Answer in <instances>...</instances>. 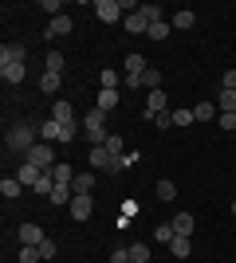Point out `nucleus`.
Segmentation results:
<instances>
[{
  "instance_id": "nucleus-1",
  "label": "nucleus",
  "mask_w": 236,
  "mask_h": 263,
  "mask_svg": "<svg viewBox=\"0 0 236 263\" xmlns=\"http://www.w3.org/2000/svg\"><path fill=\"white\" fill-rule=\"evenodd\" d=\"M102 126H106V110H102V106H90V110H87V118H83V130H87L90 149H95V145H106V138H111Z\"/></svg>"
},
{
  "instance_id": "nucleus-2",
  "label": "nucleus",
  "mask_w": 236,
  "mask_h": 263,
  "mask_svg": "<svg viewBox=\"0 0 236 263\" xmlns=\"http://www.w3.org/2000/svg\"><path fill=\"white\" fill-rule=\"evenodd\" d=\"M32 145H35V126H32V122H20V126H12V130H8V149H12V154L28 157Z\"/></svg>"
},
{
  "instance_id": "nucleus-3",
  "label": "nucleus",
  "mask_w": 236,
  "mask_h": 263,
  "mask_svg": "<svg viewBox=\"0 0 236 263\" xmlns=\"http://www.w3.org/2000/svg\"><path fill=\"white\" fill-rule=\"evenodd\" d=\"M28 161H32V165H40V169L47 173V169L56 165V149H51L47 142H35L32 149H28Z\"/></svg>"
},
{
  "instance_id": "nucleus-4",
  "label": "nucleus",
  "mask_w": 236,
  "mask_h": 263,
  "mask_svg": "<svg viewBox=\"0 0 236 263\" xmlns=\"http://www.w3.org/2000/svg\"><path fill=\"white\" fill-rule=\"evenodd\" d=\"M122 0H99V4H95V16H99L102 24H118L122 20Z\"/></svg>"
},
{
  "instance_id": "nucleus-5",
  "label": "nucleus",
  "mask_w": 236,
  "mask_h": 263,
  "mask_svg": "<svg viewBox=\"0 0 236 263\" xmlns=\"http://www.w3.org/2000/svg\"><path fill=\"white\" fill-rule=\"evenodd\" d=\"M16 177H20L24 189H35V185H40V177H44V169H40V165H32V161H24L20 169H16Z\"/></svg>"
},
{
  "instance_id": "nucleus-6",
  "label": "nucleus",
  "mask_w": 236,
  "mask_h": 263,
  "mask_svg": "<svg viewBox=\"0 0 236 263\" xmlns=\"http://www.w3.org/2000/svg\"><path fill=\"white\" fill-rule=\"evenodd\" d=\"M24 59H28V47H24V44H4V47H0V67L24 63Z\"/></svg>"
},
{
  "instance_id": "nucleus-7",
  "label": "nucleus",
  "mask_w": 236,
  "mask_h": 263,
  "mask_svg": "<svg viewBox=\"0 0 236 263\" xmlns=\"http://www.w3.org/2000/svg\"><path fill=\"white\" fill-rule=\"evenodd\" d=\"M44 240H47V236L40 232V224H20V243H24V248H40Z\"/></svg>"
},
{
  "instance_id": "nucleus-8",
  "label": "nucleus",
  "mask_w": 236,
  "mask_h": 263,
  "mask_svg": "<svg viewBox=\"0 0 236 263\" xmlns=\"http://www.w3.org/2000/svg\"><path fill=\"white\" fill-rule=\"evenodd\" d=\"M71 28H75L71 16H56V20L47 24V40H56V35H71Z\"/></svg>"
},
{
  "instance_id": "nucleus-9",
  "label": "nucleus",
  "mask_w": 236,
  "mask_h": 263,
  "mask_svg": "<svg viewBox=\"0 0 236 263\" xmlns=\"http://www.w3.org/2000/svg\"><path fill=\"white\" fill-rule=\"evenodd\" d=\"M154 114H166V90H150L146 95V118Z\"/></svg>"
},
{
  "instance_id": "nucleus-10",
  "label": "nucleus",
  "mask_w": 236,
  "mask_h": 263,
  "mask_svg": "<svg viewBox=\"0 0 236 263\" xmlns=\"http://www.w3.org/2000/svg\"><path fill=\"white\" fill-rule=\"evenodd\" d=\"M126 32H130V35H138V32H150V20H146V16H142V8H138V12H130V16H126Z\"/></svg>"
},
{
  "instance_id": "nucleus-11",
  "label": "nucleus",
  "mask_w": 236,
  "mask_h": 263,
  "mask_svg": "<svg viewBox=\"0 0 236 263\" xmlns=\"http://www.w3.org/2000/svg\"><path fill=\"white\" fill-rule=\"evenodd\" d=\"M71 189H75V197H90V189H95V173H75Z\"/></svg>"
},
{
  "instance_id": "nucleus-12",
  "label": "nucleus",
  "mask_w": 236,
  "mask_h": 263,
  "mask_svg": "<svg viewBox=\"0 0 236 263\" xmlns=\"http://www.w3.org/2000/svg\"><path fill=\"white\" fill-rule=\"evenodd\" d=\"M40 138H47V142H59V138H63V122H56V118L40 122Z\"/></svg>"
},
{
  "instance_id": "nucleus-13",
  "label": "nucleus",
  "mask_w": 236,
  "mask_h": 263,
  "mask_svg": "<svg viewBox=\"0 0 236 263\" xmlns=\"http://www.w3.org/2000/svg\"><path fill=\"white\" fill-rule=\"evenodd\" d=\"M193 24H197V16H193L189 8H181V12H173V20H169V28H177V32H189Z\"/></svg>"
},
{
  "instance_id": "nucleus-14",
  "label": "nucleus",
  "mask_w": 236,
  "mask_h": 263,
  "mask_svg": "<svg viewBox=\"0 0 236 263\" xmlns=\"http://www.w3.org/2000/svg\"><path fill=\"white\" fill-rule=\"evenodd\" d=\"M193 228H197V220H193L189 212H177V216H173V232H177V236H193Z\"/></svg>"
},
{
  "instance_id": "nucleus-15",
  "label": "nucleus",
  "mask_w": 236,
  "mask_h": 263,
  "mask_svg": "<svg viewBox=\"0 0 236 263\" xmlns=\"http://www.w3.org/2000/svg\"><path fill=\"white\" fill-rule=\"evenodd\" d=\"M71 220H90V197H75L71 200Z\"/></svg>"
},
{
  "instance_id": "nucleus-16",
  "label": "nucleus",
  "mask_w": 236,
  "mask_h": 263,
  "mask_svg": "<svg viewBox=\"0 0 236 263\" xmlns=\"http://www.w3.org/2000/svg\"><path fill=\"white\" fill-rule=\"evenodd\" d=\"M47 173H51V181H56V185H71V181H75V173H71V165H51V169H47Z\"/></svg>"
},
{
  "instance_id": "nucleus-17",
  "label": "nucleus",
  "mask_w": 236,
  "mask_h": 263,
  "mask_svg": "<svg viewBox=\"0 0 236 263\" xmlns=\"http://www.w3.org/2000/svg\"><path fill=\"white\" fill-rule=\"evenodd\" d=\"M47 200H51V204H71V200H75V189L71 185H56Z\"/></svg>"
},
{
  "instance_id": "nucleus-18",
  "label": "nucleus",
  "mask_w": 236,
  "mask_h": 263,
  "mask_svg": "<svg viewBox=\"0 0 236 263\" xmlns=\"http://www.w3.org/2000/svg\"><path fill=\"white\" fill-rule=\"evenodd\" d=\"M0 193H4V197L8 200H16L24 193V185H20V177H4V181H0Z\"/></svg>"
},
{
  "instance_id": "nucleus-19",
  "label": "nucleus",
  "mask_w": 236,
  "mask_h": 263,
  "mask_svg": "<svg viewBox=\"0 0 236 263\" xmlns=\"http://www.w3.org/2000/svg\"><path fill=\"white\" fill-rule=\"evenodd\" d=\"M193 118L197 122H213V118H221V110H216V102H201V106L193 110Z\"/></svg>"
},
{
  "instance_id": "nucleus-20",
  "label": "nucleus",
  "mask_w": 236,
  "mask_h": 263,
  "mask_svg": "<svg viewBox=\"0 0 236 263\" xmlns=\"http://www.w3.org/2000/svg\"><path fill=\"white\" fill-rule=\"evenodd\" d=\"M173 236H177V232H173V220H166V224H157V228H154V240L166 243V248L173 243Z\"/></svg>"
},
{
  "instance_id": "nucleus-21",
  "label": "nucleus",
  "mask_w": 236,
  "mask_h": 263,
  "mask_svg": "<svg viewBox=\"0 0 236 263\" xmlns=\"http://www.w3.org/2000/svg\"><path fill=\"white\" fill-rule=\"evenodd\" d=\"M51 118L63 122V126H71V122H75V114H71V102H56V106H51Z\"/></svg>"
},
{
  "instance_id": "nucleus-22",
  "label": "nucleus",
  "mask_w": 236,
  "mask_h": 263,
  "mask_svg": "<svg viewBox=\"0 0 236 263\" xmlns=\"http://www.w3.org/2000/svg\"><path fill=\"white\" fill-rule=\"evenodd\" d=\"M90 165L106 173V165H111V154H106V145H95V149H90Z\"/></svg>"
},
{
  "instance_id": "nucleus-23",
  "label": "nucleus",
  "mask_w": 236,
  "mask_h": 263,
  "mask_svg": "<svg viewBox=\"0 0 236 263\" xmlns=\"http://www.w3.org/2000/svg\"><path fill=\"white\" fill-rule=\"evenodd\" d=\"M189 248H193L189 236H173V243H169V252L177 255V259H185V255H189Z\"/></svg>"
},
{
  "instance_id": "nucleus-24",
  "label": "nucleus",
  "mask_w": 236,
  "mask_h": 263,
  "mask_svg": "<svg viewBox=\"0 0 236 263\" xmlns=\"http://www.w3.org/2000/svg\"><path fill=\"white\" fill-rule=\"evenodd\" d=\"M106 154H111V161H114V157H126V142L118 138V134H111V138H106Z\"/></svg>"
},
{
  "instance_id": "nucleus-25",
  "label": "nucleus",
  "mask_w": 236,
  "mask_h": 263,
  "mask_svg": "<svg viewBox=\"0 0 236 263\" xmlns=\"http://www.w3.org/2000/svg\"><path fill=\"white\" fill-rule=\"evenodd\" d=\"M216 110H221V114H232V110H236V90H221V99H216Z\"/></svg>"
},
{
  "instance_id": "nucleus-26",
  "label": "nucleus",
  "mask_w": 236,
  "mask_h": 263,
  "mask_svg": "<svg viewBox=\"0 0 236 263\" xmlns=\"http://www.w3.org/2000/svg\"><path fill=\"white\" fill-rule=\"evenodd\" d=\"M0 75H4V83H20V79H24V63H8V67H0Z\"/></svg>"
},
{
  "instance_id": "nucleus-27",
  "label": "nucleus",
  "mask_w": 236,
  "mask_h": 263,
  "mask_svg": "<svg viewBox=\"0 0 236 263\" xmlns=\"http://www.w3.org/2000/svg\"><path fill=\"white\" fill-rule=\"evenodd\" d=\"M40 90H44V95H56V90H59V75L44 71V75H40Z\"/></svg>"
},
{
  "instance_id": "nucleus-28",
  "label": "nucleus",
  "mask_w": 236,
  "mask_h": 263,
  "mask_svg": "<svg viewBox=\"0 0 236 263\" xmlns=\"http://www.w3.org/2000/svg\"><path fill=\"white\" fill-rule=\"evenodd\" d=\"M99 106L106 110V114H111V110L118 106V90H99Z\"/></svg>"
},
{
  "instance_id": "nucleus-29",
  "label": "nucleus",
  "mask_w": 236,
  "mask_h": 263,
  "mask_svg": "<svg viewBox=\"0 0 236 263\" xmlns=\"http://www.w3.org/2000/svg\"><path fill=\"white\" fill-rule=\"evenodd\" d=\"M142 87H146V90H161V71H154V67H150L146 75H142Z\"/></svg>"
},
{
  "instance_id": "nucleus-30",
  "label": "nucleus",
  "mask_w": 236,
  "mask_h": 263,
  "mask_svg": "<svg viewBox=\"0 0 236 263\" xmlns=\"http://www.w3.org/2000/svg\"><path fill=\"white\" fill-rule=\"evenodd\" d=\"M130 263H150V243H134L130 248Z\"/></svg>"
},
{
  "instance_id": "nucleus-31",
  "label": "nucleus",
  "mask_w": 236,
  "mask_h": 263,
  "mask_svg": "<svg viewBox=\"0 0 236 263\" xmlns=\"http://www.w3.org/2000/svg\"><path fill=\"white\" fill-rule=\"evenodd\" d=\"M142 16H146L150 24H157V20H166V12H161V4H142Z\"/></svg>"
},
{
  "instance_id": "nucleus-32",
  "label": "nucleus",
  "mask_w": 236,
  "mask_h": 263,
  "mask_svg": "<svg viewBox=\"0 0 236 263\" xmlns=\"http://www.w3.org/2000/svg\"><path fill=\"white\" fill-rule=\"evenodd\" d=\"M150 40H166V35H169V20H157V24H150Z\"/></svg>"
},
{
  "instance_id": "nucleus-33",
  "label": "nucleus",
  "mask_w": 236,
  "mask_h": 263,
  "mask_svg": "<svg viewBox=\"0 0 236 263\" xmlns=\"http://www.w3.org/2000/svg\"><path fill=\"white\" fill-rule=\"evenodd\" d=\"M157 197H161V200H173V197H177V185H173V181H157Z\"/></svg>"
},
{
  "instance_id": "nucleus-34",
  "label": "nucleus",
  "mask_w": 236,
  "mask_h": 263,
  "mask_svg": "<svg viewBox=\"0 0 236 263\" xmlns=\"http://www.w3.org/2000/svg\"><path fill=\"white\" fill-rule=\"evenodd\" d=\"M118 83H122L118 71H102V90H118Z\"/></svg>"
},
{
  "instance_id": "nucleus-35",
  "label": "nucleus",
  "mask_w": 236,
  "mask_h": 263,
  "mask_svg": "<svg viewBox=\"0 0 236 263\" xmlns=\"http://www.w3.org/2000/svg\"><path fill=\"white\" fill-rule=\"evenodd\" d=\"M51 189H56V181H51V173H44V177H40V185H35L32 193H40V197H51Z\"/></svg>"
},
{
  "instance_id": "nucleus-36",
  "label": "nucleus",
  "mask_w": 236,
  "mask_h": 263,
  "mask_svg": "<svg viewBox=\"0 0 236 263\" xmlns=\"http://www.w3.org/2000/svg\"><path fill=\"white\" fill-rule=\"evenodd\" d=\"M169 118H173V126H189V122H193V110H169Z\"/></svg>"
},
{
  "instance_id": "nucleus-37",
  "label": "nucleus",
  "mask_w": 236,
  "mask_h": 263,
  "mask_svg": "<svg viewBox=\"0 0 236 263\" xmlns=\"http://www.w3.org/2000/svg\"><path fill=\"white\" fill-rule=\"evenodd\" d=\"M44 255H40V248H20V263H40Z\"/></svg>"
},
{
  "instance_id": "nucleus-38",
  "label": "nucleus",
  "mask_w": 236,
  "mask_h": 263,
  "mask_svg": "<svg viewBox=\"0 0 236 263\" xmlns=\"http://www.w3.org/2000/svg\"><path fill=\"white\" fill-rule=\"evenodd\" d=\"M47 71H51V75H59V71H63V55H59V51L47 55Z\"/></svg>"
},
{
  "instance_id": "nucleus-39",
  "label": "nucleus",
  "mask_w": 236,
  "mask_h": 263,
  "mask_svg": "<svg viewBox=\"0 0 236 263\" xmlns=\"http://www.w3.org/2000/svg\"><path fill=\"white\" fill-rule=\"evenodd\" d=\"M56 252H59L56 240H44V243H40V255H44V259H56Z\"/></svg>"
},
{
  "instance_id": "nucleus-40",
  "label": "nucleus",
  "mask_w": 236,
  "mask_h": 263,
  "mask_svg": "<svg viewBox=\"0 0 236 263\" xmlns=\"http://www.w3.org/2000/svg\"><path fill=\"white\" fill-rule=\"evenodd\" d=\"M111 263H130V248H114V252H111Z\"/></svg>"
},
{
  "instance_id": "nucleus-41",
  "label": "nucleus",
  "mask_w": 236,
  "mask_h": 263,
  "mask_svg": "<svg viewBox=\"0 0 236 263\" xmlns=\"http://www.w3.org/2000/svg\"><path fill=\"white\" fill-rule=\"evenodd\" d=\"M216 122H221V130H236V110H232V114H221Z\"/></svg>"
},
{
  "instance_id": "nucleus-42",
  "label": "nucleus",
  "mask_w": 236,
  "mask_h": 263,
  "mask_svg": "<svg viewBox=\"0 0 236 263\" xmlns=\"http://www.w3.org/2000/svg\"><path fill=\"white\" fill-rule=\"evenodd\" d=\"M40 8H44V12H51V20H56V16H59V8H63V4H59V0H44Z\"/></svg>"
},
{
  "instance_id": "nucleus-43",
  "label": "nucleus",
  "mask_w": 236,
  "mask_h": 263,
  "mask_svg": "<svg viewBox=\"0 0 236 263\" xmlns=\"http://www.w3.org/2000/svg\"><path fill=\"white\" fill-rule=\"evenodd\" d=\"M150 122H157L161 130H166V126H173V118H169V110H166V114H154V118H150Z\"/></svg>"
},
{
  "instance_id": "nucleus-44",
  "label": "nucleus",
  "mask_w": 236,
  "mask_h": 263,
  "mask_svg": "<svg viewBox=\"0 0 236 263\" xmlns=\"http://www.w3.org/2000/svg\"><path fill=\"white\" fill-rule=\"evenodd\" d=\"M221 87H225V90H236V71H228V75L221 79Z\"/></svg>"
},
{
  "instance_id": "nucleus-45",
  "label": "nucleus",
  "mask_w": 236,
  "mask_h": 263,
  "mask_svg": "<svg viewBox=\"0 0 236 263\" xmlns=\"http://www.w3.org/2000/svg\"><path fill=\"white\" fill-rule=\"evenodd\" d=\"M232 216H236V200H232Z\"/></svg>"
}]
</instances>
